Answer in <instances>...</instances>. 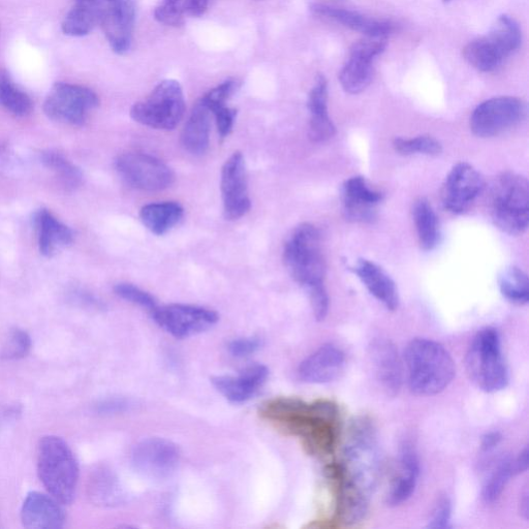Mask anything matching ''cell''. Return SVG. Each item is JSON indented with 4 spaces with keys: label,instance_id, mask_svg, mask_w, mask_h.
Here are the masks:
<instances>
[{
    "label": "cell",
    "instance_id": "44dd1931",
    "mask_svg": "<svg viewBox=\"0 0 529 529\" xmlns=\"http://www.w3.org/2000/svg\"><path fill=\"white\" fill-rule=\"evenodd\" d=\"M369 357L376 377L390 396H396L402 384V368L398 352L393 342L377 338L369 346Z\"/></svg>",
    "mask_w": 529,
    "mask_h": 529
},
{
    "label": "cell",
    "instance_id": "52a82bcc",
    "mask_svg": "<svg viewBox=\"0 0 529 529\" xmlns=\"http://www.w3.org/2000/svg\"><path fill=\"white\" fill-rule=\"evenodd\" d=\"M284 262L291 276L306 290L324 285L326 261L319 230L310 224L298 226L288 238Z\"/></svg>",
    "mask_w": 529,
    "mask_h": 529
},
{
    "label": "cell",
    "instance_id": "5bb4252c",
    "mask_svg": "<svg viewBox=\"0 0 529 529\" xmlns=\"http://www.w3.org/2000/svg\"><path fill=\"white\" fill-rule=\"evenodd\" d=\"M132 462L135 470L152 480H166L177 471L180 451L171 441L159 438L140 442L133 450Z\"/></svg>",
    "mask_w": 529,
    "mask_h": 529
},
{
    "label": "cell",
    "instance_id": "836d02e7",
    "mask_svg": "<svg viewBox=\"0 0 529 529\" xmlns=\"http://www.w3.org/2000/svg\"><path fill=\"white\" fill-rule=\"evenodd\" d=\"M210 0H162L154 10V18L162 24L178 27L186 16L200 17L208 9Z\"/></svg>",
    "mask_w": 529,
    "mask_h": 529
},
{
    "label": "cell",
    "instance_id": "ac0fdd59",
    "mask_svg": "<svg viewBox=\"0 0 529 529\" xmlns=\"http://www.w3.org/2000/svg\"><path fill=\"white\" fill-rule=\"evenodd\" d=\"M342 213L354 223H371L376 220L377 208L384 195L372 189L367 180L356 176L348 179L341 188Z\"/></svg>",
    "mask_w": 529,
    "mask_h": 529
},
{
    "label": "cell",
    "instance_id": "603a6c76",
    "mask_svg": "<svg viewBox=\"0 0 529 529\" xmlns=\"http://www.w3.org/2000/svg\"><path fill=\"white\" fill-rule=\"evenodd\" d=\"M269 375L261 364L246 367L237 377L221 376L212 379L213 386L229 401L242 403L256 395Z\"/></svg>",
    "mask_w": 529,
    "mask_h": 529
},
{
    "label": "cell",
    "instance_id": "f1b7e54d",
    "mask_svg": "<svg viewBox=\"0 0 529 529\" xmlns=\"http://www.w3.org/2000/svg\"><path fill=\"white\" fill-rule=\"evenodd\" d=\"M101 20L100 0H77L76 5L62 21L61 29L69 37L89 35Z\"/></svg>",
    "mask_w": 529,
    "mask_h": 529
},
{
    "label": "cell",
    "instance_id": "f6af8a7d",
    "mask_svg": "<svg viewBox=\"0 0 529 529\" xmlns=\"http://www.w3.org/2000/svg\"><path fill=\"white\" fill-rule=\"evenodd\" d=\"M316 319L324 321L329 313V296L325 285L306 290Z\"/></svg>",
    "mask_w": 529,
    "mask_h": 529
},
{
    "label": "cell",
    "instance_id": "2e32d148",
    "mask_svg": "<svg viewBox=\"0 0 529 529\" xmlns=\"http://www.w3.org/2000/svg\"><path fill=\"white\" fill-rule=\"evenodd\" d=\"M485 188L481 173L468 163H459L450 171L442 188L446 210L454 214L468 211Z\"/></svg>",
    "mask_w": 529,
    "mask_h": 529
},
{
    "label": "cell",
    "instance_id": "9c48e42d",
    "mask_svg": "<svg viewBox=\"0 0 529 529\" xmlns=\"http://www.w3.org/2000/svg\"><path fill=\"white\" fill-rule=\"evenodd\" d=\"M526 116L527 105L520 99H490L474 110L470 120L471 130L480 138L500 136L519 126Z\"/></svg>",
    "mask_w": 529,
    "mask_h": 529
},
{
    "label": "cell",
    "instance_id": "e575fe53",
    "mask_svg": "<svg viewBox=\"0 0 529 529\" xmlns=\"http://www.w3.org/2000/svg\"><path fill=\"white\" fill-rule=\"evenodd\" d=\"M0 106L16 116H26L33 110V101L6 70H0Z\"/></svg>",
    "mask_w": 529,
    "mask_h": 529
},
{
    "label": "cell",
    "instance_id": "4dcf8cb0",
    "mask_svg": "<svg viewBox=\"0 0 529 529\" xmlns=\"http://www.w3.org/2000/svg\"><path fill=\"white\" fill-rule=\"evenodd\" d=\"M184 210L177 202H161L144 206L140 212L143 225L154 235L171 231L182 219Z\"/></svg>",
    "mask_w": 529,
    "mask_h": 529
},
{
    "label": "cell",
    "instance_id": "8fae6325",
    "mask_svg": "<svg viewBox=\"0 0 529 529\" xmlns=\"http://www.w3.org/2000/svg\"><path fill=\"white\" fill-rule=\"evenodd\" d=\"M116 170L124 182L143 192H161L170 188L174 172L165 163L144 153L120 155Z\"/></svg>",
    "mask_w": 529,
    "mask_h": 529
},
{
    "label": "cell",
    "instance_id": "c3c4849f",
    "mask_svg": "<svg viewBox=\"0 0 529 529\" xmlns=\"http://www.w3.org/2000/svg\"><path fill=\"white\" fill-rule=\"evenodd\" d=\"M503 441V435L499 431H491L484 435L481 442V452L489 454L494 451Z\"/></svg>",
    "mask_w": 529,
    "mask_h": 529
},
{
    "label": "cell",
    "instance_id": "ba28073f",
    "mask_svg": "<svg viewBox=\"0 0 529 529\" xmlns=\"http://www.w3.org/2000/svg\"><path fill=\"white\" fill-rule=\"evenodd\" d=\"M185 112L184 93L179 82L165 80L142 102L136 103L131 117L142 126L155 130H174Z\"/></svg>",
    "mask_w": 529,
    "mask_h": 529
},
{
    "label": "cell",
    "instance_id": "9a60e30c",
    "mask_svg": "<svg viewBox=\"0 0 529 529\" xmlns=\"http://www.w3.org/2000/svg\"><path fill=\"white\" fill-rule=\"evenodd\" d=\"M136 14V0H102L100 24L116 54H127L131 50Z\"/></svg>",
    "mask_w": 529,
    "mask_h": 529
},
{
    "label": "cell",
    "instance_id": "d4e9b609",
    "mask_svg": "<svg viewBox=\"0 0 529 529\" xmlns=\"http://www.w3.org/2000/svg\"><path fill=\"white\" fill-rule=\"evenodd\" d=\"M310 11L315 15L333 20L366 37L387 38L393 33L394 26L388 21L368 18L357 12L339 9L323 4L311 5Z\"/></svg>",
    "mask_w": 529,
    "mask_h": 529
},
{
    "label": "cell",
    "instance_id": "ab89813d",
    "mask_svg": "<svg viewBox=\"0 0 529 529\" xmlns=\"http://www.w3.org/2000/svg\"><path fill=\"white\" fill-rule=\"evenodd\" d=\"M393 146L402 155L423 154L437 157L443 151L442 144L430 136H419L412 139L396 138Z\"/></svg>",
    "mask_w": 529,
    "mask_h": 529
},
{
    "label": "cell",
    "instance_id": "f907efd6",
    "mask_svg": "<svg viewBox=\"0 0 529 529\" xmlns=\"http://www.w3.org/2000/svg\"><path fill=\"white\" fill-rule=\"evenodd\" d=\"M529 501H528V492L525 491L521 496L520 503V512L525 520H528L529 517Z\"/></svg>",
    "mask_w": 529,
    "mask_h": 529
},
{
    "label": "cell",
    "instance_id": "74e56055",
    "mask_svg": "<svg viewBox=\"0 0 529 529\" xmlns=\"http://www.w3.org/2000/svg\"><path fill=\"white\" fill-rule=\"evenodd\" d=\"M513 475L515 474L512 458L503 457L495 464L484 484L482 490L484 502L486 504H493L499 500Z\"/></svg>",
    "mask_w": 529,
    "mask_h": 529
},
{
    "label": "cell",
    "instance_id": "6da1fadb",
    "mask_svg": "<svg viewBox=\"0 0 529 529\" xmlns=\"http://www.w3.org/2000/svg\"><path fill=\"white\" fill-rule=\"evenodd\" d=\"M382 455L375 424L356 418L338 465V514L346 524H357L368 514L373 494L380 482Z\"/></svg>",
    "mask_w": 529,
    "mask_h": 529
},
{
    "label": "cell",
    "instance_id": "d6986e66",
    "mask_svg": "<svg viewBox=\"0 0 529 529\" xmlns=\"http://www.w3.org/2000/svg\"><path fill=\"white\" fill-rule=\"evenodd\" d=\"M347 357L337 346L328 344L306 358L299 366L298 375L303 382L327 384L344 373Z\"/></svg>",
    "mask_w": 529,
    "mask_h": 529
},
{
    "label": "cell",
    "instance_id": "484cf974",
    "mask_svg": "<svg viewBox=\"0 0 529 529\" xmlns=\"http://www.w3.org/2000/svg\"><path fill=\"white\" fill-rule=\"evenodd\" d=\"M352 270L357 274L368 292L387 309L395 310L399 306V294L391 276L376 263L358 260Z\"/></svg>",
    "mask_w": 529,
    "mask_h": 529
},
{
    "label": "cell",
    "instance_id": "7bdbcfd3",
    "mask_svg": "<svg viewBox=\"0 0 529 529\" xmlns=\"http://www.w3.org/2000/svg\"><path fill=\"white\" fill-rule=\"evenodd\" d=\"M214 115L217 131L222 138H226L233 130L237 111L227 107V104L214 105L208 108Z\"/></svg>",
    "mask_w": 529,
    "mask_h": 529
},
{
    "label": "cell",
    "instance_id": "8d00e7d4",
    "mask_svg": "<svg viewBox=\"0 0 529 529\" xmlns=\"http://www.w3.org/2000/svg\"><path fill=\"white\" fill-rule=\"evenodd\" d=\"M503 296L511 303L525 305L529 301V280L527 274L517 267L507 268L499 278Z\"/></svg>",
    "mask_w": 529,
    "mask_h": 529
},
{
    "label": "cell",
    "instance_id": "60d3db41",
    "mask_svg": "<svg viewBox=\"0 0 529 529\" xmlns=\"http://www.w3.org/2000/svg\"><path fill=\"white\" fill-rule=\"evenodd\" d=\"M114 291L121 299L147 309L151 314L159 307L157 300L151 294L134 285L118 284Z\"/></svg>",
    "mask_w": 529,
    "mask_h": 529
},
{
    "label": "cell",
    "instance_id": "83f0119b",
    "mask_svg": "<svg viewBox=\"0 0 529 529\" xmlns=\"http://www.w3.org/2000/svg\"><path fill=\"white\" fill-rule=\"evenodd\" d=\"M211 112L199 100L194 106L181 135L183 148L193 155H203L209 147Z\"/></svg>",
    "mask_w": 529,
    "mask_h": 529
},
{
    "label": "cell",
    "instance_id": "7a4b0ae2",
    "mask_svg": "<svg viewBox=\"0 0 529 529\" xmlns=\"http://www.w3.org/2000/svg\"><path fill=\"white\" fill-rule=\"evenodd\" d=\"M261 415L299 437L309 453H333L337 439L338 409L331 401L306 403L297 398H276L261 407Z\"/></svg>",
    "mask_w": 529,
    "mask_h": 529
},
{
    "label": "cell",
    "instance_id": "cb8c5ba5",
    "mask_svg": "<svg viewBox=\"0 0 529 529\" xmlns=\"http://www.w3.org/2000/svg\"><path fill=\"white\" fill-rule=\"evenodd\" d=\"M307 107L310 113L309 139L322 143L334 137L336 129L328 112V83L323 75H318L310 90Z\"/></svg>",
    "mask_w": 529,
    "mask_h": 529
},
{
    "label": "cell",
    "instance_id": "ee69618b",
    "mask_svg": "<svg viewBox=\"0 0 529 529\" xmlns=\"http://www.w3.org/2000/svg\"><path fill=\"white\" fill-rule=\"evenodd\" d=\"M33 346L30 336L27 332L20 329L12 331L9 339L6 356L10 359L24 358Z\"/></svg>",
    "mask_w": 529,
    "mask_h": 529
},
{
    "label": "cell",
    "instance_id": "30bf717a",
    "mask_svg": "<svg viewBox=\"0 0 529 529\" xmlns=\"http://www.w3.org/2000/svg\"><path fill=\"white\" fill-rule=\"evenodd\" d=\"M99 104L95 91L81 85L59 82L51 88L44 111L52 120L82 126L88 112Z\"/></svg>",
    "mask_w": 529,
    "mask_h": 529
},
{
    "label": "cell",
    "instance_id": "ffe728a7",
    "mask_svg": "<svg viewBox=\"0 0 529 529\" xmlns=\"http://www.w3.org/2000/svg\"><path fill=\"white\" fill-rule=\"evenodd\" d=\"M21 520L30 529H59L65 526L67 515L62 504L52 495L34 491L26 496Z\"/></svg>",
    "mask_w": 529,
    "mask_h": 529
},
{
    "label": "cell",
    "instance_id": "f546056e",
    "mask_svg": "<svg viewBox=\"0 0 529 529\" xmlns=\"http://www.w3.org/2000/svg\"><path fill=\"white\" fill-rule=\"evenodd\" d=\"M92 503L101 507H117L126 501V493L116 475L105 468L92 474L88 484Z\"/></svg>",
    "mask_w": 529,
    "mask_h": 529
},
{
    "label": "cell",
    "instance_id": "7402d4cb",
    "mask_svg": "<svg viewBox=\"0 0 529 529\" xmlns=\"http://www.w3.org/2000/svg\"><path fill=\"white\" fill-rule=\"evenodd\" d=\"M420 470V460L415 447L410 442H404L399 449L398 473L387 496L389 506H400L411 499L418 485Z\"/></svg>",
    "mask_w": 529,
    "mask_h": 529
},
{
    "label": "cell",
    "instance_id": "7dc6e473",
    "mask_svg": "<svg viewBox=\"0 0 529 529\" xmlns=\"http://www.w3.org/2000/svg\"><path fill=\"white\" fill-rule=\"evenodd\" d=\"M133 404L126 398H108L100 401L96 406V412L100 415H117L131 410Z\"/></svg>",
    "mask_w": 529,
    "mask_h": 529
},
{
    "label": "cell",
    "instance_id": "816d5d0a",
    "mask_svg": "<svg viewBox=\"0 0 529 529\" xmlns=\"http://www.w3.org/2000/svg\"><path fill=\"white\" fill-rule=\"evenodd\" d=\"M444 2H445V3H448V2H450V0H444Z\"/></svg>",
    "mask_w": 529,
    "mask_h": 529
},
{
    "label": "cell",
    "instance_id": "7c38bea8",
    "mask_svg": "<svg viewBox=\"0 0 529 529\" xmlns=\"http://www.w3.org/2000/svg\"><path fill=\"white\" fill-rule=\"evenodd\" d=\"M151 315L161 328L176 338L203 333L219 322L215 311L185 304L159 306Z\"/></svg>",
    "mask_w": 529,
    "mask_h": 529
},
{
    "label": "cell",
    "instance_id": "e0dca14e",
    "mask_svg": "<svg viewBox=\"0 0 529 529\" xmlns=\"http://www.w3.org/2000/svg\"><path fill=\"white\" fill-rule=\"evenodd\" d=\"M224 215L227 221H238L252 207L247 189V172L243 154L235 152L222 170Z\"/></svg>",
    "mask_w": 529,
    "mask_h": 529
},
{
    "label": "cell",
    "instance_id": "5b68a950",
    "mask_svg": "<svg viewBox=\"0 0 529 529\" xmlns=\"http://www.w3.org/2000/svg\"><path fill=\"white\" fill-rule=\"evenodd\" d=\"M465 363L470 380L486 393L502 391L510 383L502 338L494 328H485L478 332L466 354Z\"/></svg>",
    "mask_w": 529,
    "mask_h": 529
},
{
    "label": "cell",
    "instance_id": "b9f144b4",
    "mask_svg": "<svg viewBox=\"0 0 529 529\" xmlns=\"http://www.w3.org/2000/svg\"><path fill=\"white\" fill-rule=\"evenodd\" d=\"M452 518V502L448 496H442L435 505L430 519L428 521V528L431 529H448L451 528Z\"/></svg>",
    "mask_w": 529,
    "mask_h": 529
},
{
    "label": "cell",
    "instance_id": "d6a6232c",
    "mask_svg": "<svg viewBox=\"0 0 529 529\" xmlns=\"http://www.w3.org/2000/svg\"><path fill=\"white\" fill-rule=\"evenodd\" d=\"M413 216L421 247L426 252L434 250L441 241V228L439 217L430 202L418 200L414 205Z\"/></svg>",
    "mask_w": 529,
    "mask_h": 529
},
{
    "label": "cell",
    "instance_id": "277c9868",
    "mask_svg": "<svg viewBox=\"0 0 529 529\" xmlns=\"http://www.w3.org/2000/svg\"><path fill=\"white\" fill-rule=\"evenodd\" d=\"M38 473L48 492L62 505L71 504L76 496L79 481L77 459L62 439L45 437L38 451Z\"/></svg>",
    "mask_w": 529,
    "mask_h": 529
},
{
    "label": "cell",
    "instance_id": "bcb514c9",
    "mask_svg": "<svg viewBox=\"0 0 529 529\" xmlns=\"http://www.w3.org/2000/svg\"><path fill=\"white\" fill-rule=\"evenodd\" d=\"M262 347L259 337L238 338L230 342L228 350L233 357L244 358L255 354Z\"/></svg>",
    "mask_w": 529,
    "mask_h": 529
},
{
    "label": "cell",
    "instance_id": "8992f818",
    "mask_svg": "<svg viewBox=\"0 0 529 529\" xmlns=\"http://www.w3.org/2000/svg\"><path fill=\"white\" fill-rule=\"evenodd\" d=\"M489 212L501 231L518 236L529 225V183L519 174L507 172L497 177L490 191Z\"/></svg>",
    "mask_w": 529,
    "mask_h": 529
},
{
    "label": "cell",
    "instance_id": "4316f807",
    "mask_svg": "<svg viewBox=\"0 0 529 529\" xmlns=\"http://www.w3.org/2000/svg\"><path fill=\"white\" fill-rule=\"evenodd\" d=\"M34 224L38 232L40 252L45 257L55 256L73 242V231L60 223L47 209H40L35 213Z\"/></svg>",
    "mask_w": 529,
    "mask_h": 529
},
{
    "label": "cell",
    "instance_id": "d590c367",
    "mask_svg": "<svg viewBox=\"0 0 529 529\" xmlns=\"http://www.w3.org/2000/svg\"><path fill=\"white\" fill-rule=\"evenodd\" d=\"M487 37L507 58L518 51L522 44L521 29L518 23L507 15L497 19Z\"/></svg>",
    "mask_w": 529,
    "mask_h": 529
},
{
    "label": "cell",
    "instance_id": "f35d334b",
    "mask_svg": "<svg viewBox=\"0 0 529 529\" xmlns=\"http://www.w3.org/2000/svg\"><path fill=\"white\" fill-rule=\"evenodd\" d=\"M42 164L55 172L67 188L75 189L81 183V171L67 161L62 155L54 151H46L41 154Z\"/></svg>",
    "mask_w": 529,
    "mask_h": 529
},
{
    "label": "cell",
    "instance_id": "681fc988",
    "mask_svg": "<svg viewBox=\"0 0 529 529\" xmlns=\"http://www.w3.org/2000/svg\"><path fill=\"white\" fill-rule=\"evenodd\" d=\"M528 447H524L518 457L513 460V469L515 475H520L528 470Z\"/></svg>",
    "mask_w": 529,
    "mask_h": 529
},
{
    "label": "cell",
    "instance_id": "1f68e13d",
    "mask_svg": "<svg viewBox=\"0 0 529 529\" xmlns=\"http://www.w3.org/2000/svg\"><path fill=\"white\" fill-rule=\"evenodd\" d=\"M463 56L472 67L482 73H492L499 70L507 59L505 54L488 37L466 45Z\"/></svg>",
    "mask_w": 529,
    "mask_h": 529
},
{
    "label": "cell",
    "instance_id": "4fadbf2b",
    "mask_svg": "<svg viewBox=\"0 0 529 529\" xmlns=\"http://www.w3.org/2000/svg\"><path fill=\"white\" fill-rule=\"evenodd\" d=\"M386 47L387 38L372 37H366L352 46L349 60L339 74V82L346 92L358 95L370 85L373 64Z\"/></svg>",
    "mask_w": 529,
    "mask_h": 529
},
{
    "label": "cell",
    "instance_id": "3957f363",
    "mask_svg": "<svg viewBox=\"0 0 529 529\" xmlns=\"http://www.w3.org/2000/svg\"><path fill=\"white\" fill-rule=\"evenodd\" d=\"M411 390L417 395L433 396L445 391L455 378L451 354L439 342L415 338L404 351Z\"/></svg>",
    "mask_w": 529,
    "mask_h": 529
}]
</instances>
